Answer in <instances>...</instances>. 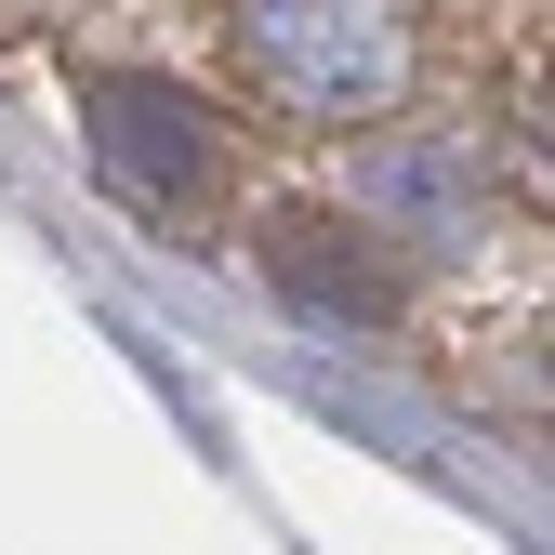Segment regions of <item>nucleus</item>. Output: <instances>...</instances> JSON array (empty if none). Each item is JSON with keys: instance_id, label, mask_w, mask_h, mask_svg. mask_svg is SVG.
Instances as JSON below:
<instances>
[{"instance_id": "1", "label": "nucleus", "mask_w": 555, "mask_h": 555, "mask_svg": "<svg viewBox=\"0 0 555 555\" xmlns=\"http://www.w3.org/2000/svg\"><path fill=\"white\" fill-rule=\"evenodd\" d=\"M225 53L264 119L358 132L410 93V14L397 0H225Z\"/></svg>"}, {"instance_id": "2", "label": "nucleus", "mask_w": 555, "mask_h": 555, "mask_svg": "<svg viewBox=\"0 0 555 555\" xmlns=\"http://www.w3.org/2000/svg\"><path fill=\"white\" fill-rule=\"evenodd\" d=\"M80 132H93L106 198H132L146 225H198V212H225L238 132L198 106L185 80H159V66H80Z\"/></svg>"}, {"instance_id": "3", "label": "nucleus", "mask_w": 555, "mask_h": 555, "mask_svg": "<svg viewBox=\"0 0 555 555\" xmlns=\"http://www.w3.org/2000/svg\"><path fill=\"white\" fill-rule=\"evenodd\" d=\"M251 251H264V292L292 305V318H318V331H384V318L410 305V264L384 251V225H344V212H264Z\"/></svg>"}, {"instance_id": "4", "label": "nucleus", "mask_w": 555, "mask_h": 555, "mask_svg": "<svg viewBox=\"0 0 555 555\" xmlns=\"http://www.w3.org/2000/svg\"><path fill=\"white\" fill-rule=\"evenodd\" d=\"M358 198L384 238H463L476 225V159L437 146V132H384V146L358 159Z\"/></svg>"}, {"instance_id": "5", "label": "nucleus", "mask_w": 555, "mask_h": 555, "mask_svg": "<svg viewBox=\"0 0 555 555\" xmlns=\"http://www.w3.org/2000/svg\"><path fill=\"white\" fill-rule=\"evenodd\" d=\"M516 185L555 212V80H542V93H529V119H516Z\"/></svg>"}]
</instances>
